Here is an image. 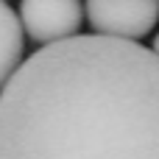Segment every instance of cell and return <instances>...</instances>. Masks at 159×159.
Returning <instances> with one entry per match:
<instances>
[{
    "instance_id": "obj_3",
    "label": "cell",
    "mask_w": 159,
    "mask_h": 159,
    "mask_svg": "<svg viewBox=\"0 0 159 159\" xmlns=\"http://www.w3.org/2000/svg\"><path fill=\"white\" fill-rule=\"evenodd\" d=\"M17 17L22 34L45 48L78 34L84 22V6L81 0H22Z\"/></svg>"
},
{
    "instance_id": "obj_5",
    "label": "cell",
    "mask_w": 159,
    "mask_h": 159,
    "mask_svg": "<svg viewBox=\"0 0 159 159\" xmlns=\"http://www.w3.org/2000/svg\"><path fill=\"white\" fill-rule=\"evenodd\" d=\"M151 53H154V56H159V34L154 36V45H151Z\"/></svg>"
},
{
    "instance_id": "obj_4",
    "label": "cell",
    "mask_w": 159,
    "mask_h": 159,
    "mask_svg": "<svg viewBox=\"0 0 159 159\" xmlns=\"http://www.w3.org/2000/svg\"><path fill=\"white\" fill-rule=\"evenodd\" d=\"M22 53H25V34L20 17L11 11L6 0H0V89L22 64Z\"/></svg>"
},
{
    "instance_id": "obj_1",
    "label": "cell",
    "mask_w": 159,
    "mask_h": 159,
    "mask_svg": "<svg viewBox=\"0 0 159 159\" xmlns=\"http://www.w3.org/2000/svg\"><path fill=\"white\" fill-rule=\"evenodd\" d=\"M0 159H159V56L101 34L39 48L0 89Z\"/></svg>"
},
{
    "instance_id": "obj_2",
    "label": "cell",
    "mask_w": 159,
    "mask_h": 159,
    "mask_svg": "<svg viewBox=\"0 0 159 159\" xmlns=\"http://www.w3.org/2000/svg\"><path fill=\"white\" fill-rule=\"evenodd\" d=\"M87 22L101 36L137 42L159 22V0H87Z\"/></svg>"
}]
</instances>
